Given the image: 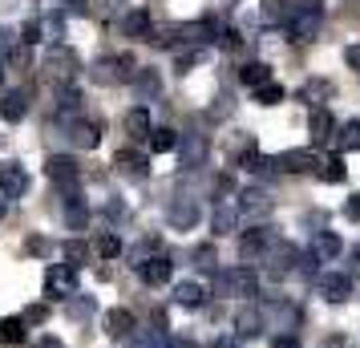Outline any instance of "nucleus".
Segmentation results:
<instances>
[{
	"label": "nucleus",
	"instance_id": "obj_39",
	"mask_svg": "<svg viewBox=\"0 0 360 348\" xmlns=\"http://www.w3.org/2000/svg\"><path fill=\"white\" fill-rule=\"evenodd\" d=\"M235 219H239V207H214V231L219 235H227V231H235Z\"/></svg>",
	"mask_w": 360,
	"mask_h": 348
},
{
	"label": "nucleus",
	"instance_id": "obj_21",
	"mask_svg": "<svg viewBox=\"0 0 360 348\" xmlns=\"http://www.w3.org/2000/svg\"><path fill=\"white\" fill-rule=\"evenodd\" d=\"M138 267V276H142V283L146 288H162V283H170V276H174V264L166 259V255H150V259H142Z\"/></svg>",
	"mask_w": 360,
	"mask_h": 348
},
{
	"label": "nucleus",
	"instance_id": "obj_9",
	"mask_svg": "<svg viewBox=\"0 0 360 348\" xmlns=\"http://www.w3.org/2000/svg\"><path fill=\"white\" fill-rule=\"evenodd\" d=\"M207 154H211L207 134H182V138H179V162H182V170H198V166L207 162Z\"/></svg>",
	"mask_w": 360,
	"mask_h": 348
},
{
	"label": "nucleus",
	"instance_id": "obj_19",
	"mask_svg": "<svg viewBox=\"0 0 360 348\" xmlns=\"http://www.w3.org/2000/svg\"><path fill=\"white\" fill-rule=\"evenodd\" d=\"M117 25H122V33L134 37V41H154V17H150V8H142V4L130 8Z\"/></svg>",
	"mask_w": 360,
	"mask_h": 348
},
{
	"label": "nucleus",
	"instance_id": "obj_55",
	"mask_svg": "<svg viewBox=\"0 0 360 348\" xmlns=\"http://www.w3.org/2000/svg\"><path fill=\"white\" fill-rule=\"evenodd\" d=\"M214 348H235V344H231V340H219V344H214Z\"/></svg>",
	"mask_w": 360,
	"mask_h": 348
},
{
	"label": "nucleus",
	"instance_id": "obj_2",
	"mask_svg": "<svg viewBox=\"0 0 360 348\" xmlns=\"http://www.w3.org/2000/svg\"><path fill=\"white\" fill-rule=\"evenodd\" d=\"M214 292L219 296H235V299H251L259 296V271L255 267H231V271H219L214 276Z\"/></svg>",
	"mask_w": 360,
	"mask_h": 348
},
{
	"label": "nucleus",
	"instance_id": "obj_46",
	"mask_svg": "<svg viewBox=\"0 0 360 348\" xmlns=\"http://www.w3.org/2000/svg\"><path fill=\"white\" fill-rule=\"evenodd\" d=\"M20 320H25V324H45V320H49V308H45V304H33V308H25Z\"/></svg>",
	"mask_w": 360,
	"mask_h": 348
},
{
	"label": "nucleus",
	"instance_id": "obj_29",
	"mask_svg": "<svg viewBox=\"0 0 360 348\" xmlns=\"http://www.w3.org/2000/svg\"><path fill=\"white\" fill-rule=\"evenodd\" d=\"M53 98H57V110H61V117H73L77 110H82V89L69 82V85H57L53 89Z\"/></svg>",
	"mask_w": 360,
	"mask_h": 348
},
{
	"label": "nucleus",
	"instance_id": "obj_7",
	"mask_svg": "<svg viewBox=\"0 0 360 348\" xmlns=\"http://www.w3.org/2000/svg\"><path fill=\"white\" fill-rule=\"evenodd\" d=\"M45 174L57 186H65V191H77V183H82V166H77V158H69V154H49L45 158Z\"/></svg>",
	"mask_w": 360,
	"mask_h": 348
},
{
	"label": "nucleus",
	"instance_id": "obj_5",
	"mask_svg": "<svg viewBox=\"0 0 360 348\" xmlns=\"http://www.w3.org/2000/svg\"><path fill=\"white\" fill-rule=\"evenodd\" d=\"M134 57H98L94 61V69H89V77H94V85H122V82H130L134 77Z\"/></svg>",
	"mask_w": 360,
	"mask_h": 348
},
{
	"label": "nucleus",
	"instance_id": "obj_43",
	"mask_svg": "<svg viewBox=\"0 0 360 348\" xmlns=\"http://www.w3.org/2000/svg\"><path fill=\"white\" fill-rule=\"evenodd\" d=\"M94 4H98V13L101 17H126V13H130V8H126V0H94Z\"/></svg>",
	"mask_w": 360,
	"mask_h": 348
},
{
	"label": "nucleus",
	"instance_id": "obj_32",
	"mask_svg": "<svg viewBox=\"0 0 360 348\" xmlns=\"http://www.w3.org/2000/svg\"><path fill=\"white\" fill-rule=\"evenodd\" d=\"M332 130H336V122H332V114H328V105H324V110H311V117H308L311 142H328V138H332Z\"/></svg>",
	"mask_w": 360,
	"mask_h": 348
},
{
	"label": "nucleus",
	"instance_id": "obj_36",
	"mask_svg": "<svg viewBox=\"0 0 360 348\" xmlns=\"http://www.w3.org/2000/svg\"><path fill=\"white\" fill-rule=\"evenodd\" d=\"M146 142H150V150H154V154H166V150H179V134L170 130V126H154Z\"/></svg>",
	"mask_w": 360,
	"mask_h": 348
},
{
	"label": "nucleus",
	"instance_id": "obj_41",
	"mask_svg": "<svg viewBox=\"0 0 360 348\" xmlns=\"http://www.w3.org/2000/svg\"><path fill=\"white\" fill-rule=\"evenodd\" d=\"M20 53V37L8 29V25H0V57L8 61V57H17Z\"/></svg>",
	"mask_w": 360,
	"mask_h": 348
},
{
	"label": "nucleus",
	"instance_id": "obj_25",
	"mask_svg": "<svg viewBox=\"0 0 360 348\" xmlns=\"http://www.w3.org/2000/svg\"><path fill=\"white\" fill-rule=\"evenodd\" d=\"M174 304L179 308H202L207 304V288L198 280H179L174 283Z\"/></svg>",
	"mask_w": 360,
	"mask_h": 348
},
{
	"label": "nucleus",
	"instance_id": "obj_54",
	"mask_svg": "<svg viewBox=\"0 0 360 348\" xmlns=\"http://www.w3.org/2000/svg\"><path fill=\"white\" fill-rule=\"evenodd\" d=\"M61 4H69V8H85V4H94V0H61Z\"/></svg>",
	"mask_w": 360,
	"mask_h": 348
},
{
	"label": "nucleus",
	"instance_id": "obj_47",
	"mask_svg": "<svg viewBox=\"0 0 360 348\" xmlns=\"http://www.w3.org/2000/svg\"><path fill=\"white\" fill-rule=\"evenodd\" d=\"M214 101H219V105H214V110H211V117H227L231 110H235V98H231V94H219V98H214Z\"/></svg>",
	"mask_w": 360,
	"mask_h": 348
},
{
	"label": "nucleus",
	"instance_id": "obj_44",
	"mask_svg": "<svg viewBox=\"0 0 360 348\" xmlns=\"http://www.w3.org/2000/svg\"><path fill=\"white\" fill-rule=\"evenodd\" d=\"M45 41V29H41V20H29L25 29H20V45H41Z\"/></svg>",
	"mask_w": 360,
	"mask_h": 348
},
{
	"label": "nucleus",
	"instance_id": "obj_16",
	"mask_svg": "<svg viewBox=\"0 0 360 348\" xmlns=\"http://www.w3.org/2000/svg\"><path fill=\"white\" fill-rule=\"evenodd\" d=\"M77 292V271L73 267H61V264H53L49 271H45V296L49 299H61V296H73Z\"/></svg>",
	"mask_w": 360,
	"mask_h": 348
},
{
	"label": "nucleus",
	"instance_id": "obj_13",
	"mask_svg": "<svg viewBox=\"0 0 360 348\" xmlns=\"http://www.w3.org/2000/svg\"><path fill=\"white\" fill-rule=\"evenodd\" d=\"M0 195H4L8 202L29 195V170H25L20 162H4L0 166Z\"/></svg>",
	"mask_w": 360,
	"mask_h": 348
},
{
	"label": "nucleus",
	"instance_id": "obj_24",
	"mask_svg": "<svg viewBox=\"0 0 360 348\" xmlns=\"http://www.w3.org/2000/svg\"><path fill=\"white\" fill-rule=\"evenodd\" d=\"M344 251V243H340V235H332V231H316L311 235V259H320V264H328V259H336Z\"/></svg>",
	"mask_w": 360,
	"mask_h": 348
},
{
	"label": "nucleus",
	"instance_id": "obj_15",
	"mask_svg": "<svg viewBox=\"0 0 360 348\" xmlns=\"http://www.w3.org/2000/svg\"><path fill=\"white\" fill-rule=\"evenodd\" d=\"M271 207H276V202H271V195H267L263 186H243V191H239V215L243 219H267Z\"/></svg>",
	"mask_w": 360,
	"mask_h": 348
},
{
	"label": "nucleus",
	"instance_id": "obj_30",
	"mask_svg": "<svg viewBox=\"0 0 360 348\" xmlns=\"http://www.w3.org/2000/svg\"><path fill=\"white\" fill-rule=\"evenodd\" d=\"M191 264H195V271H202V276H219V251H214V243H198V247L191 251Z\"/></svg>",
	"mask_w": 360,
	"mask_h": 348
},
{
	"label": "nucleus",
	"instance_id": "obj_6",
	"mask_svg": "<svg viewBox=\"0 0 360 348\" xmlns=\"http://www.w3.org/2000/svg\"><path fill=\"white\" fill-rule=\"evenodd\" d=\"M259 264H267V276H271V280H283L288 271H295V264H300V251H295L292 243L276 239V243L267 247V255H263Z\"/></svg>",
	"mask_w": 360,
	"mask_h": 348
},
{
	"label": "nucleus",
	"instance_id": "obj_17",
	"mask_svg": "<svg viewBox=\"0 0 360 348\" xmlns=\"http://www.w3.org/2000/svg\"><path fill=\"white\" fill-rule=\"evenodd\" d=\"M316 292L328 304H344V299H352V280L340 276V271H324V276H316Z\"/></svg>",
	"mask_w": 360,
	"mask_h": 348
},
{
	"label": "nucleus",
	"instance_id": "obj_52",
	"mask_svg": "<svg viewBox=\"0 0 360 348\" xmlns=\"http://www.w3.org/2000/svg\"><path fill=\"white\" fill-rule=\"evenodd\" d=\"M348 280H352V283L360 280V251H352V267H348Z\"/></svg>",
	"mask_w": 360,
	"mask_h": 348
},
{
	"label": "nucleus",
	"instance_id": "obj_53",
	"mask_svg": "<svg viewBox=\"0 0 360 348\" xmlns=\"http://www.w3.org/2000/svg\"><path fill=\"white\" fill-rule=\"evenodd\" d=\"M29 251H37V255H45V251H49V243H45V239H33V243H29Z\"/></svg>",
	"mask_w": 360,
	"mask_h": 348
},
{
	"label": "nucleus",
	"instance_id": "obj_48",
	"mask_svg": "<svg viewBox=\"0 0 360 348\" xmlns=\"http://www.w3.org/2000/svg\"><path fill=\"white\" fill-rule=\"evenodd\" d=\"M344 219H356L360 223V191L356 195H348V202H344Z\"/></svg>",
	"mask_w": 360,
	"mask_h": 348
},
{
	"label": "nucleus",
	"instance_id": "obj_3",
	"mask_svg": "<svg viewBox=\"0 0 360 348\" xmlns=\"http://www.w3.org/2000/svg\"><path fill=\"white\" fill-rule=\"evenodd\" d=\"M45 77H49L53 85H69L73 82V73L82 69V61H77V53L69 49V45H53L49 53H45Z\"/></svg>",
	"mask_w": 360,
	"mask_h": 348
},
{
	"label": "nucleus",
	"instance_id": "obj_37",
	"mask_svg": "<svg viewBox=\"0 0 360 348\" xmlns=\"http://www.w3.org/2000/svg\"><path fill=\"white\" fill-rule=\"evenodd\" d=\"M235 328H239V336H255V332L263 328V316H259V308H251V304H247L243 312L235 316Z\"/></svg>",
	"mask_w": 360,
	"mask_h": 348
},
{
	"label": "nucleus",
	"instance_id": "obj_31",
	"mask_svg": "<svg viewBox=\"0 0 360 348\" xmlns=\"http://www.w3.org/2000/svg\"><path fill=\"white\" fill-rule=\"evenodd\" d=\"M25 344V320L20 316H4L0 320V348H17Z\"/></svg>",
	"mask_w": 360,
	"mask_h": 348
},
{
	"label": "nucleus",
	"instance_id": "obj_40",
	"mask_svg": "<svg viewBox=\"0 0 360 348\" xmlns=\"http://www.w3.org/2000/svg\"><path fill=\"white\" fill-rule=\"evenodd\" d=\"M320 174H324L328 183H344V154H328L324 162H320Z\"/></svg>",
	"mask_w": 360,
	"mask_h": 348
},
{
	"label": "nucleus",
	"instance_id": "obj_26",
	"mask_svg": "<svg viewBox=\"0 0 360 348\" xmlns=\"http://www.w3.org/2000/svg\"><path fill=\"white\" fill-rule=\"evenodd\" d=\"M300 98L308 101L311 110H324L328 98H332V82H328V77H308L304 89H300Z\"/></svg>",
	"mask_w": 360,
	"mask_h": 348
},
{
	"label": "nucleus",
	"instance_id": "obj_33",
	"mask_svg": "<svg viewBox=\"0 0 360 348\" xmlns=\"http://www.w3.org/2000/svg\"><path fill=\"white\" fill-rule=\"evenodd\" d=\"M239 82H243L247 89H263V85L271 82V65H263V61H247V65L239 69Z\"/></svg>",
	"mask_w": 360,
	"mask_h": 348
},
{
	"label": "nucleus",
	"instance_id": "obj_45",
	"mask_svg": "<svg viewBox=\"0 0 360 348\" xmlns=\"http://www.w3.org/2000/svg\"><path fill=\"white\" fill-rule=\"evenodd\" d=\"M98 251L105 255V259H117V255H122V239H117V235H101Z\"/></svg>",
	"mask_w": 360,
	"mask_h": 348
},
{
	"label": "nucleus",
	"instance_id": "obj_8",
	"mask_svg": "<svg viewBox=\"0 0 360 348\" xmlns=\"http://www.w3.org/2000/svg\"><path fill=\"white\" fill-rule=\"evenodd\" d=\"M259 316H263V328H279V336H288V328L300 320L295 304H288V299H267L259 308Z\"/></svg>",
	"mask_w": 360,
	"mask_h": 348
},
{
	"label": "nucleus",
	"instance_id": "obj_27",
	"mask_svg": "<svg viewBox=\"0 0 360 348\" xmlns=\"http://www.w3.org/2000/svg\"><path fill=\"white\" fill-rule=\"evenodd\" d=\"M61 259H65V267L77 271V267H85L94 259V247H89L85 239H65V243H61Z\"/></svg>",
	"mask_w": 360,
	"mask_h": 348
},
{
	"label": "nucleus",
	"instance_id": "obj_18",
	"mask_svg": "<svg viewBox=\"0 0 360 348\" xmlns=\"http://www.w3.org/2000/svg\"><path fill=\"white\" fill-rule=\"evenodd\" d=\"M130 89L138 101H154L158 94H162V77H158V69L154 65H138L130 77Z\"/></svg>",
	"mask_w": 360,
	"mask_h": 348
},
{
	"label": "nucleus",
	"instance_id": "obj_50",
	"mask_svg": "<svg viewBox=\"0 0 360 348\" xmlns=\"http://www.w3.org/2000/svg\"><path fill=\"white\" fill-rule=\"evenodd\" d=\"M33 348H65V344H61V336H41Z\"/></svg>",
	"mask_w": 360,
	"mask_h": 348
},
{
	"label": "nucleus",
	"instance_id": "obj_11",
	"mask_svg": "<svg viewBox=\"0 0 360 348\" xmlns=\"http://www.w3.org/2000/svg\"><path fill=\"white\" fill-rule=\"evenodd\" d=\"M61 219H65L69 231H85L89 227V202L82 191H65L61 195Z\"/></svg>",
	"mask_w": 360,
	"mask_h": 348
},
{
	"label": "nucleus",
	"instance_id": "obj_20",
	"mask_svg": "<svg viewBox=\"0 0 360 348\" xmlns=\"http://www.w3.org/2000/svg\"><path fill=\"white\" fill-rule=\"evenodd\" d=\"M114 166H117V174L130 179V183H146L150 179V158L138 154V150H122V154L114 158Z\"/></svg>",
	"mask_w": 360,
	"mask_h": 348
},
{
	"label": "nucleus",
	"instance_id": "obj_23",
	"mask_svg": "<svg viewBox=\"0 0 360 348\" xmlns=\"http://www.w3.org/2000/svg\"><path fill=\"white\" fill-rule=\"evenodd\" d=\"M25 114H29L25 89H0V117H4V122H20Z\"/></svg>",
	"mask_w": 360,
	"mask_h": 348
},
{
	"label": "nucleus",
	"instance_id": "obj_49",
	"mask_svg": "<svg viewBox=\"0 0 360 348\" xmlns=\"http://www.w3.org/2000/svg\"><path fill=\"white\" fill-rule=\"evenodd\" d=\"M344 65L360 73V45H348V49H344Z\"/></svg>",
	"mask_w": 360,
	"mask_h": 348
},
{
	"label": "nucleus",
	"instance_id": "obj_12",
	"mask_svg": "<svg viewBox=\"0 0 360 348\" xmlns=\"http://www.w3.org/2000/svg\"><path fill=\"white\" fill-rule=\"evenodd\" d=\"M276 239H279V235L271 231V227H251V231H243V239H239V255H243V264L263 259V255H267V247H271Z\"/></svg>",
	"mask_w": 360,
	"mask_h": 348
},
{
	"label": "nucleus",
	"instance_id": "obj_10",
	"mask_svg": "<svg viewBox=\"0 0 360 348\" xmlns=\"http://www.w3.org/2000/svg\"><path fill=\"white\" fill-rule=\"evenodd\" d=\"M166 223H170V231H195L202 223V207L195 199H174L166 211Z\"/></svg>",
	"mask_w": 360,
	"mask_h": 348
},
{
	"label": "nucleus",
	"instance_id": "obj_4",
	"mask_svg": "<svg viewBox=\"0 0 360 348\" xmlns=\"http://www.w3.org/2000/svg\"><path fill=\"white\" fill-rule=\"evenodd\" d=\"M61 134H65V142L73 150H94L101 142V126L94 117H82V114L61 117Z\"/></svg>",
	"mask_w": 360,
	"mask_h": 348
},
{
	"label": "nucleus",
	"instance_id": "obj_34",
	"mask_svg": "<svg viewBox=\"0 0 360 348\" xmlns=\"http://www.w3.org/2000/svg\"><path fill=\"white\" fill-rule=\"evenodd\" d=\"M94 312H98V299H94V296L73 292V296L65 299V316H69V320H89Z\"/></svg>",
	"mask_w": 360,
	"mask_h": 348
},
{
	"label": "nucleus",
	"instance_id": "obj_28",
	"mask_svg": "<svg viewBox=\"0 0 360 348\" xmlns=\"http://www.w3.org/2000/svg\"><path fill=\"white\" fill-rule=\"evenodd\" d=\"M105 332H110L114 340L134 336V316L126 312V308H110V312H105Z\"/></svg>",
	"mask_w": 360,
	"mask_h": 348
},
{
	"label": "nucleus",
	"instance_id": "obj_35",
	"mask_svg": "<svg viewBox=\"0 0 360 348\" xmlns=\"http://www.w3.org/2000/svg\"><path fill=\"white\" fill-rule=\"evenodd\" d=\"M336 146H340V154H356L360 150V117H352V122H344V126H336Z\"/></svg>",
	"mask_w": 360,
	"mask_h": 348
},
{
	"label": "nucleus",
	"instance_id": "obj_22",
	"mask_svg": "<svg viewBox=\"0 0 360 348\" xmlns=\"http://www.w3.org/2000/svg\"><path fill=\"white\" fill-rule=\"evenodd\" d=\"M122 130H126V138H134V142L150 138L154 122H150V110H146V105H134V110H126V117H122Z\"/></svg>",
	"mask_w": 360,
	"mask_h": 348
},
{
	"label": "nucleus",
	"instance_id": "obj_51",
	"mask_svg": "<svg viewBox=\"0 0 360 348\" xmlns=\"http://www.w3.org/2000/svg\"><path fill=\"white\" fill-rule=\"evenodd\" d=\"M271 348H300V340H295V336H276Z\"/></svg>",
	"mask_w": 360,
	"mask_h": 348
},
{
	"label": "nucleus",
	"instance_id": "obj_57",
	"mask_svg": "<svg viewBox=\"0 0 360 348\" xmlns=\"http://www.w3.org/2000/svg\"><path fill=\"white\" fill-rule=\"evenodd\" d=\"M0 223H4V202H0Z\"/></svg>",
	"mask_w": 360,
	"mask_h": 348
},
{
	"label": "nucleus",
	"instance_id": "obj_58",
	"mask_svg": "<svg viewBox=\"0 0 360 348\" xmlns=\"http://www.w3.org/2000/svg\"><path fill=\"white\" fill-rule=\"evenodd\" d=\"M170 348H186V344H170Z\"/></svg>",
	"mask_w": 360,
	"mask_h": 348
},
{
	"label": "nucleus",
	"instance_id": "obj_14",
	"mask_svg": "<svg viewBox=\"0 0 360 348\" xmlns=\"http://www.w3.org/2000/svg\"><path fill=\"white\" fill-rule=\"evenodd\" d=\"M279 162V170H288V174H320V154L316 150H283L276 158Z\"/></svg>",
	"mask_w": 360,
	"mask_h": 348
},
{
	"label": "nucleus",
	"instance_id": "obj_56",
	"mask_svg": "<svg viewBox=\"0 0 360 348\" xmlns=\"http://www.w3.org/2000/svg\"><path fill=\"white\" fill-rule=\"evenodd\" d=\"M0 82H4V57H0Z\"/></svg>",
	"mask_w": 360,
	"mask_h": 348
},
{
	"label": "nucleus",
	"instance_id": "obj_42",
	"mask_svg": "<svg viewBox=\"0 0 360 348\" xmlns=\"http://www.w3.org/2000/svg\"><path fill=\"white\" fill-rule=\"evenodd\" d=\"M283 98H288V94H283V85H276V82H267L263 89H255V101H259V105H279Z\"/></svg>",
	"mask_w": 360,
	"mask_h": 348
},
{
	"label": "nucleus",
	"instance_id": "obj_38",
	"mask_svg": "<svg viewBox=\"0 0 360 348\" xmlns=\"http://www.w3.org/2000/svg\"><path fill=\"white\" fill-rule=\"evenodd\" d=\"M41 29H45V37H49L53 45H61V37H65V13H61V8H53L49 17L41 20Z\"/></svg>",
	"mask_w": 360,
	"mask_h": 348
},
{
	"label": "nucleus",
	"instance_id": "obj_1",
	"mask_svg": "<svg viewBox=\"0 0 360 348\" xmlns=\"http://www.w3.org/2000/svg\"><path fill=\"white\" fill-rule=\"evenodd\" d=\"M320 29H324V8H320L316 0H304L292 13V20L283 25L288 41H295V45H311V41L320 37Z\"/></svg>",
	"mask_w": 360,
	"mask_h": 348
}]
</instances>
